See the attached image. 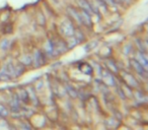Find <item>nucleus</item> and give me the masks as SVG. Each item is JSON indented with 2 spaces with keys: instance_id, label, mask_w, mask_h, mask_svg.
<instances>
[{
  "instance_id": "f257e3e1",
  "label": "nucleus",
  "mask_w": 148,
  "mask_h": 130,
  "mask_svg": "<svg viewBox=\"0 0 148 130\" xmlns=\"http://www.w3.org/2000/svg\"><path fill=\"white\" fill-rule=\"evenodd\" d=\"M66 15H67L73 23H77L79 25H82L81 13L77 6H74V5H67V6H66Z\"/></svg>"
},
{
  "instance_id": "f03ea898",
  "label": "nucleus",
  "mask_w": 148,
  "mask_h": 130,
  "mask_svg": "<svg viewBox=\"0 0 148 130\" xmlns=\"http://www.w3.org/2000/svg\"><path fill=\"white\" fill-rule=\"evenodd\" d=\"M59 29H61V31H63L64 34L68 35V36H72L75 31V27H74V23L67 16L65 15L63 19H61L59 25Z\"/></svg>"
}]
</instances>
